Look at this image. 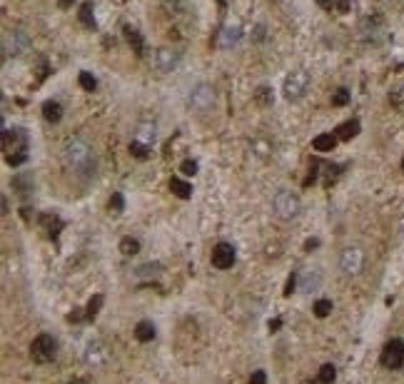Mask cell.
Masks as SVG:
<instances>
[{"label": "cell", "mask_w": 404, "mask_h": 384, "mask_svg": "<svg viewBox=\"0 0 404 384\" xmlns=\"http://www.w3.org/2000/svg\"><path fill=\"white\" fill-rule=\"evenodd\" d=\"M62 160H65V167L78 175V178H95L97 172V157H95V150L87 145L85 140H70L68 148L62 152Z\"/></svg>", "instance_id": "obj_1"}, {"label": "cell", "mask_w": 404, "mask_h": 384, "mask_svg": "<svg viewBox=\"0 0 404 384\" xmlns=\"http://www.w3.org/2000/svg\"><path fill=\"white\" fill-rule=\"evenodd\" d=\"M3 150H5V162L18 167L28 160V132L23 127H13L3 132Z\"/></svg>", "instance_id": "obj_2"}, {"label": "cell", "mask_w": 404, "mask_h": 384, "mask_svg": "<svg viewBox=\"0 0 404 384\" xmlns=\"http://www.w3.org/2000/svg\"><path fill=\"white\" fill-rule=\"evenodd\" d=\"M55 355H58V342H55L53 334L43 332V334H38V337L32 339V344H30V357H32L35 364H48V362L55 359Z\"/></svg>", "instance_id": "obj_3"}, {"label": "cell", "mask_w": 404, "mask_h": 384, "mask_svg": "<svg viewBox=\"0 0 404 384\" xmlns=\"http://www.w3.org/2000/svg\"><path fill=\"white\" fill-rule=\"evenodd\" d=\"M310 83H312V78H310L307 70H294V73H289L287 78H285L282 92H285V97H287L289 102H297V100H302L307 95Z\"/></svg>", "instance_id": "obj_4"}, {"label": "cell", "mask_w": 404, "mask_h": 384, "mask_svg": "<svg viewBox=\"0 0 404 384\" xmlns=\"http://www.w3.org/2000/svg\"><path fill=\"white\" fill-rule=\"evenodd\" d=\"M272 207H275L277 217L294 220V217L302 212V200H299L294 192H289V190H280V192L275 195V200H272Z\"/></svg>", "instance_id": "obj_5"}, {"label": "cell", "mask_w": 404, "mask_h": 384, "mask_svg": "<svg viewBox=\"0 0 404 384\" xmlns=\"http://www.w3.org/2000/svg\"><path fill=\"white\" fill-rule=\"evenodd\" d=\"M187 105H190L195 113H207V110L215 105V88H212V85H207V83H200L197 88L190 92Z\"/></svg>", "instance_id": "obj_6"}, {"label": "cell", "mask_w": 404, "mask_h": 384, "mask_svg": "<svg viewBox=\"0 0 404 384\" xmlns=\"http://www.w3.org/2000/svg\"><path fill=\"white\" fill-rule=\"evenodd\" d=\"M379 362L387 369H399L404 364V339H389L384 344V350H382Z\"/></svg>", "instance_id": "obj_7"}, {"label": "cell", "mask_w": 404, "mask_h": 384, "mask_svg": "<svg viewBox=\"0 0 404 384\" xmlns=\"http://www.w3.org/2000/svg\"><path fill=\"white\" fill-rule=\"evenodd\" d=\"M28 48H30L28 32H23V30H8L3 35V53L5 55H23Z\"/></svg>", "instance_id": "obj_8"}, {"label": "cell", "mask_w": 404, "mask_h": 384, "mask_svg": "<svg viewBox=\"0 0 404 384\" xmlns=\"http://www.w3.org/2000/svg\"><path fill=\"white\" fill-rule=\"evenodd\" d=\"M340 267L345 274H359L364 267V252L359 247H347L340 257Z\"/></svg>", "instance_id": "obj_9"}, {"label": "cell", "mask_w": 404, "mask_h": 384, "mask_svg": "<svg viewBox=\"0 0 404 384\" xmlns=\"http://www.w3.org/2000/svg\"><path fill=\"white\" fill-rule=\"evenodd\" d=\"M234 260H237V255H234V247H232L230 242L215 245V250H212V265L217 267V269H230L234 265Z\"/></svg>", "instance_id": "obj_10"}, {"label": "cell", "mask_w": 404, "mask_h": 384, "mask_svg": "<svg viewBox=\"0 0 404 384\" xmlns=\"http://www.w3.org/2000/svg\"><path fill=\"white\" fill-rule=\"evenodd\" d=\"M155 67L160 70V73H173L175 67L180 65V53L177 50H170V48H160L157 53H155Z\"/></svg>", "instance_id": "obj_11"}, {"label": "cell", "mask_w": 404, "mask_h": 384, "mask_svg": "<svg viewBox=\"0 0 404 384\" xmlns=\"http://www.w3.org/2000/svg\"><path fill=\"white\" fill-rule=\"evenodd\" d=\"M362 35L367 38V40H372V43H379V38H382V32H384V23H382V18L379 15H369V18H364L362 20Z\"/></svg>", "instance_id": "obj_12"}, {"label": "cell", "mask_w": 404, "mask_h": 384, "mask_svg": "<svg viewBox=\"0 0 404 384\" xmlns=\"http://www.w3.org/2000/svg\"><path fill=\"white\" fill-rule=\"evenodd\" d=\"M85 362L87 364H92V367L108 362V350H105V344H103V342H90L87 350H85Z\"/></svg>", "instance_id": "obj_13"}, {"label": "cell", "mask_w": 404, "mask_h": 384, "mask_svg": "<svg viewBox=\"0 0 404 384\" xmlns=\"http://www.w3.org/2000/svg\"><path fill=\"white\" fill-rule=\"evenodd\" d=\"M240 38H242V28L234 23V25H225V28L220 30L217 43H220L222 48H232V45H237V43H240Z\"/></svg>", "instance_id": "obj_14"}, {"label": "cell", "mask_w": 404, "mask_h": 384, "mask_svg": "<svg viewBox=\"0 0 404 384\" xmlns=\"http://www.w3.org/2000/svg\"><path fill=\"white\" fill-rule=\"evenodd\" d=\"M40 225H43V230L48 232V237H58V232L62 230V220H60L55 212H43L40 215Z\"/></svg>", "instance_id": "obj_15"}, {"label": "cell", "mask_w": 404, "mask_h": 384, "mask_svg": "<svg viewBox=\"0 0 404 384\" xmlns=\"http://www.w3.org/2000/svg\"><path fill=\"white\" fill-rule=\"evenodd\" d=\"M32 187H35V180H32L30 172H20V175L13 178V190H15L20 197H28L30 192H32Z\"/></svg>", "instance_id": "obj_16"}, {"label": "cell", "mask_w": 404, "mask_h": 384, "mask_svg": "<svg viewBox=\"0 0 404 384\" xmlns=\"http://www.w3.org/2000/svg\"><path fill=\"white\" fill-rule=\"evenodd\" d=\"M43 118L48 120V122H60L62 120V105H60L58 100H45L43 102Z\"/></svg>", "instance_id": "obj_17"}, {"label": "cell", "mask_w": 404, "mask_h": 384, "mask_svg": "<svg viewBox=\"0 0 404 384\" xmlns=\"http://www.w3.org/2000/svg\"><path fill=\"white\" fill-rule=\"evenodd\" d=\"M135 140L138 143H143L147 148H152L155 145V140H157V130H155V125H140L138 127V132H135Z\"/></svg>", "instance_id": "obj_18"}, {"label": "cell", "mask_w": 404, "mask_h": 384, "mask_svg": "<svg viewBox=\"0 0 404 384\" xmlns=\"http://www.w3.org/2000/svg\"><path fill=\"white\" fill-rule=\"evenodd\" d=\"M334 145H337V135H332V132L317 135V137L312 140V148L317 150V152H332Z\"/></svg>", "instance_id": "obj_19"}, {"label": "cell", "mask_w": 404, "mask_h": 384, "mask_svg": "<svg viewBox=\"0 0 404 384\" xmlns=\"http://www.w3.org/2000/svg\"><path fill=\"white\" fill-rule=\"evenodd\" d=\"M357 132H359V120H347V122H342V125L334 130L337 140H352Z\"/></svg>", "instance_id": "obj_20"}, {"label": "cell", "mask_w": 404, "mask_h": 384, "mask_svg": "<svg viewBox=\"0 0 404 384\" xmlns=\"http://www.w3.org/2000/svg\"><path fill=\"white\" fill-rule=\"evenodd\" d=\"M319 285H322V272L312 269L302 277V292H317Z\"/></svg>", "instance_id": "obj_21"}, {"label": "cell", "mask_w": 404, "mask_h": 384, "mask_svg": "<svg viewBox=\"0 0 404 384\" xmlns=\"http://www.w3.org/2000/svg\"><path fill=\"white\" fill-rule=\"evenodd\" d=\"M170 190H173L180 200H187V197H192V185H190V182H185V180H180V178L170 180Z\"/></svg>", "instance_id": "obj_22"}, {"label": "cell", "mask_w": 404, "mask_h": 384, "mask_svg": "<svg viewBox=\"0 0 404 384\" xmlns=\"http://www.w3.org/2000/svg\"><path fill=\"white\" fill-rule=\"evenodd\" d=\"M135 337H138L140 342H152V339H155V325L147 322V320L138 322V327H135Z\"/></svg>", "instance_id": "obj_23"}, {"label": "cell", "mask_w": 404, "mask_h": 384, "mask_svg": "<svg viewBox=\"0 0 404 384\" xmlns=\"http://www.w3.org/2000/svg\"><path fill=\"white\" fill-rule=\"evenodd\" d=\"M78 18H80V23H83L85 28H90V30L97 28V23H95V15H92V3H83V5H80V13H78Z\"/></svg>", "instance_id": "obj_24"}, {"label": "cell", "mask_w": 404, "mask_h": 384, "mask_svg": "<svg viewBox=\"0 0 404 384\" xmlns=\"http://www.w3.org/2000/svg\"><path fill=\"white\" fill-rule=\"evenodd\" d=\"M120 252H122V255H127V257H132V255H138V252H140V242H138L135 237H122V242H120Z\"/></svg>", "instance_id": "obj_25"}, {"label": "cell", "mask_w": 404, "mask_h": 384, "mask_svg": "<svg viewBox=\"0 0 404 384\" xmlns=\"http://www.w3.org/2000/svg\"><path fill=\"white\" fill-rule=\"evenodd\" d=\"M125 38H127V43L132 45V50H135V53H143L145 43H143V35H140L138 30H135V28H125Z\"/></svg>", "instance_id": "obj_26"}, {"label": "cell", "mask_w": 404, "mask_h": 384, "mask_svg": "<svg viewBox=\"0 0 404 384\" xmlns=\"http://www.w3.org/2000/svg\"><path fill=\"white\" fill-rule=\"evenodd\" d=\"M317 379H319V384H332V382H334V379H337V369H334V364H322Z\"/></svg>", "instance_id": "obj_27"}, {"label": "cell", "mask_w": 404, "mask_h": 384, "mask_svg": "<svg viewBox=\"0 0 404 384\" xmlns=\"http://www.w3.org/2000/svg\"><path fill=\"white\" fill-rule=\"evenodd\" d=\"M130 155L138 157V160H147V157H150V148L143 145V143H138V140H132V143H130Z\"/></svg>", "instance_id": "obj_28"}, {"label": "cell", "mask_w": 404, "mask_h": 384, "mask_svg": "<svg viewBox=\"0 0 404 384\" xmlns=\"http://www.w3.org/2000/svg\"><path fill=\"white\" fill-rule=\"evenodd\" d=\"M349 97H352V95H349V90L340 88L334 95H332V105H334V108H345L347 102H349Z\"/></svg>", "instance_id": "obj_29"}, {"label": "cell", "mask_w": 404, "mask_h": 384, "mask_svg": "<svg viewBox=\"0 0 404 384\" xmlns=\"http://www.w3.org/2000/svg\"><path fill=\"white\" fill-rule=\"evenodd\" d=\"M80 88L83 90H87V92H92V90L97 88V80H95V75L92 73H80Z\"/></svg>", "instance_id": "obj_30"}, {"label": "cell", "mask_w": 404, "mask_h": 384, "mask_svg": "<svg viewBox=\"0 0 404 384\" xmlns=\"http://www.w3.org/2000/svg\"><path fill=\"white\" fill-rule=\"evenodd\" d=\"M329 312H332V302H329V299H317V302H315V315H317L319 320L327 317Z\"/></svg>", "instance_id": "obj_31"}, {"label": "cell", "mask_w": 404, "mask_h": 384, "mask_svg": "<svg viewBox=\"0 0 404 384\" xmlns=\"http://www.w3.org/2000/svg\"><path fill=\"white\" fill-rule=\"evenodd\" d=\"M100 304H103V295H95L90 299V304H87V320H95V315H97V309H100Z\"/></svg>", "instance_id": "obj_32"}, {"label": "cell", "mask_w": 404, "mask_h": 384, "mask_svg": "<svg viewBox=\"0 0 404 384\" xmlns=\"http://www.w3.org/2000/svg\"><path fill=\"white\" fill-rule=\"evenodd\" d=\"M122 210H125L122 195H120V192H113V197H110V212H113V215H120Z\"/></svg>", "instance_id": "obj_33"}, {"label": "cell", "mask_w": 404, "mask_h": 384, "mask_svg": "<svg viewBox=\"0 0 404 384\" xmlns=\"http://www.w3.org/2000/svg\"><path fill=\"white\" fill-rule=\"evenodd\" d=\"M255 97H257V102H260V105H272V90H270V88H260Z\"/></svg>", "instance_id": "obj_34"}, {"label": "cell", "mask_w": 404, "mask_h": 384, "mask_svg": "<svg viewBox=\"0 0 404 384\" xmlns=\"http://www.w3.org/2000/svg\"><path fill=\"white\" fill-rule=\"evenodd\" d=\"M180 170H182V175H187V178H190V175H195V172H197V162H195V160H185V162L180 165Z\"/></svg>", "instance_id": "obj_35"}, {"label": "cell", "mask_w": 404, "mask_h": 384, "mask_svg": "<svg viewBox=\"0 0 404 384\" xmlns=\"http://www.w3.org/2000/svg\"><path fill=\"white\" fill-rule=\"evenodd\" d=\"M252 150H255L260 157H264V155L270 152V145H267V143H262V140H255V143H252Z\"/></svg>", "instance_id": "obj_36"}, {"label": "cell", "mask_w": 404, "mask_h": 384, "mask_svg": "<svg viewBox=\"0 0 404 384\" xmlns=\"http://www.w3.org/2000/svg\"><path fill=\"white\" fill-rule=\"evenodd\" d=\"M250 384H267V374L257 369V372H252V377H250Z\"/></svg>", "instance_id": "obj_37"}, {"label": "cell", "mask_w": 404, "mask_h": 384, "mask_svg": "<svg viewBox=\"0 0 404 384\" xmlns=\"http://www.w3.org/2000/svg\"><path fill=\"white\" fill-rule=\"evenodd\" d=\"M294 285H297V274H289L287 285H285V297L292 295V290H294Z\"/></svg>", "instance_id": "obj_38"}, {"label": "cell", "mask_w": 404, "mask_h": 384, "mask_svg": "<svg viewBox=\"0 0 404 384\" xmlns=\"http://www.w3.org/2000/svg\"><path fill=\"white\" fill-rule=\"evenodd\" d=\"M389 100H392L394 105H399V102H402V100H404V90H402V88H399V90H392V95H389Z\"/></svg>", "instance_id": "obj_39"}, {"label": "cell", "mask_w": 404, "mask_h": 384, "mask_svg": "<svg viewBox=\"0 0 404 384\" xmlns=\"http://www.w3.org/2000/svg\"><path fill=\"white\" fill-rule=\"evenodd\" d=\"M80 312H83V309H78V307H75V309L68 315V322H80V320H83V315H80Z\"/></svg>", "instance_id": "obj_40"}, {"label": "cell", "mask_w": 404, "mask_h": 384, "mask_svg": "<svg viewBox=\"0 0 404 384\" xmlns=\"http://www.w3.org/2000/svg\"><path fill=\"white\" fill-rule=\"evenodd\" d=\"M252 38H255V40H264V25H257V28H255V35H252Z\"/></svg>", "instance_id": "obj_41"}, {"label": "cell", "mask_w": 404, "mask_h": 384, "mask_svg": "<svg viewBox=\"0 0 404 384\" xmlns=\"http://www.w3.org/2000/svg\"><path fill=\"white\" fill-rule=\"evenodd\" d=\"M334 8H337V10H342V13H347V10H349V0H340Z\"/></svg>", "instance_id": "obj_42"}, {"label": "cell", "mask_w": 404, "mask_h": 384, "mask_svg": "<svg viewBox=\"0 0 404 384\" xmlns=\"http://www.w3.org/2000/svg\"><path fill=\"white\" fill-rule=\"evenodd\" d=\"M73 3H75V0H58V5L62 8V10H68V8H70Z\"/></svg>", "instance_id": "obj_43"}, {"label": "cell", "mask_w": 404, "mask_h": 384, "mask_svg": "<svg viewBox=\"0 0 404 384\" xmlns=\"http://www.w3.org/2000/svg\"><path fill=\"white\" fill-rule=\"evenodd\" d=\"M317 3L324 8V10H332V0H317Z\"/></svg>", "instance_id": "obj_44"}, {"label": "cell", "mask_w": 404, "mask_h": 384, "mask_svg": "<svg viewBox=\"0 0 404 384\" xmlns=\"http://www.w3.org/2000/svg\"><path fill=\"white\" fill-rule=\"evenodd\" d=\"M70 384H90V382H87V379H73Z\"/></svg>", "instance_id": "obj_45"}, {"label": "cell", "mask_w": 404, "mask_h": 384, "mask_svg": "<svg viewBox=\"0 0 404 384\" xmlns=\"http://www.w3.org/2000/svg\"><path fill=\"white\" fill-rule=\"evenodd\" d=\"M402 172H404V160H402Z\"/></svg>", "instance_id": "obj_46"}]
</instances>
